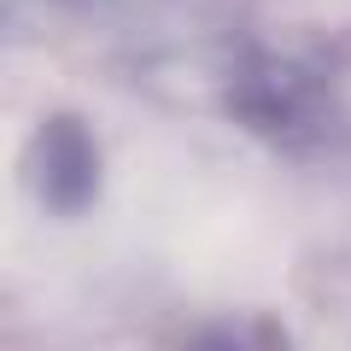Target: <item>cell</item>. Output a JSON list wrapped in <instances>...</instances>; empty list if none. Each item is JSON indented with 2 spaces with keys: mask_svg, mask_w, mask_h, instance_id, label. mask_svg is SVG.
Segmentation results:
<instances>
[{
  "mask_svg": "<svg viewBox=\"0 0 351 351\" xmlns=\"http://www.w3.org/2000/svg\"><path fill=\"white\" fill-rule=\"evenodd\" d=\"M36 188L41 205L59 217L88 211V199L100 193V147L76 117H53L36 135Z\"/></svg>",
  "mask_w": 351,
  "mask_h": 351,
  "instance_id": "1",
  "label": "cell"
},
{
  "mask_svg": "<svg viewBox=\"0 0 351 351\" xmlns=\"http://www.w3.org/2000/svg\"><path fill=\"white\" fill-rule=\"evenodd\" d=\"M311 106H316L311 82L299 71H287V64H276V59H258L234 82V112L252 129H263V135H293V129H304L311 123Z\"/></svg>",
  "mask_w": 351,
  "mask_h": 351,
  "instance_id": "2",
  "label": "cell"
}]
</instances>
